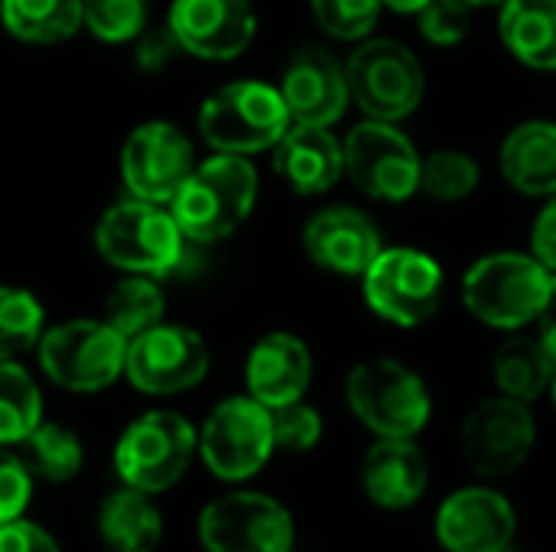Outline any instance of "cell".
Masks as SVG:
<instances>
[{
  "label": "cell",
  "mask_w": 556,
  "mask_h": 552,
  "mask_svg": "<svg viewBox=\"0 0 556 552\" xmlns=\"http://www.w3.org/2000/svg\"><path fill=\"white\" fill-rule=\"evenodd\" d=\"M257 198V169L238 153H215L195 163L192 176L182 182L169 211L182 234L199 244H212L241 228Z\"/></svg>",
  "instance_id": "6da1fadb"
},
{
  "label": "cell",
  "mask_w": 556,
  "mask_h": 552,
  "mask_svg": "<svg viewBox=\"0 0 556 552\" xmlns=\"http://www.w3.org/2000/svg\"><path fill=\"white\" fill-rule=\"evenodd\" d=\"M556 273L534 254H489L463 277L466 309L492 329H525L554 299Z\"/></svg>",
  "instance_id": "7a4b0ae2"
},
{
  "label": "cell",
  "mask_w": 556,
  "mask_h": 552,
  "mask_svg": "<svg viewBox=\"0 0 556 552\" xmlns=\"http://www.w3.org/2000/svg\"><path fill=\"white\" fill-rule=\"evenodd\" d=\"M345 397L352 413L381 439H414L433 413L424 377L394 358L355 364L345 381Z\"/></svg>",
  "instance_id": "3957f363"
},
{
  "label": "cell",
  "mask_w": 556,
  "mask_h": 552,
  "mask_svg": "<svg viewBox=\"0 0 556 552\" xmlns=\"http://www.w3.org/2000/svg\"><path fill=\"white\" fill-rule=\"evenodd\" d=\"M293 117L280 88L264 81H231L205 98L199 130L218 153H261L283 140Z\"/></svg>",
  "instance_id": "277c9868"
},
{
  "label": "cell",
  "mask_w": 556,
  "mask_h": 552,
  "mask_svg": "<svg viewBox=\"0 0 556 552\" xmlns=\"http://www.w3.org/2000/svg\"><path fill=\"white\" fill-rule=\"evenodd\" d=\"M182 228L156 202H121L104 211L94 231L98 254L137 277H166L182 260Z\"/></svg>",
  "instance_id": "5b68a950"
},
{
  "label": "cell",
  "mask_w": 556,
  "mask_h": 552,
  "mask_svg": "<svg viewBox=\"0 0 556 552\" xmlns=\"http://www.w3.org/2000/svg\"><path fill=\"white\" fill-rule=\"evenodd\" d=\"M199 452V433L189 420L169 410H153L134 420L114 449L117 478L137 491H169Z\"/></svg>",
  "instance_id": "8992f818"
},
{
  "label": "cell",
  "mask_w": 556,
  "mask_h": 552,
  "mask_svg": "<svg viewBox=\"0 0 556 552\" xmlns=\"http://www.w3.org/2000/svg\"><path fill=\"white\" fill-rule=\"evenodd\" d=\"M39 364L65 390L94 394L111 387L127 364V338L108 322L75 319L39 338Z\"/></svg>",
  "instance_id": "52a82bcc"
},
{
  "label": "cell",
  "mask_w": 556,
  "mask_h": 552,
  "mask_svg": "<svg viewBox=\"0 0 556 552\" xmlns=\"http://www.w3.org/2000/svg\"><path fill=\"white\" fill-rule=\"evenodd\" d=\"M349 94L375 120H404L424 101L427 75L417 55L397 39L362 42L345 68Z\"/></svg>",
  "instance_id": "ba28073f"
},
{
  "label": "cell",
  "mask_w": 556,
  "mask_h": 552,
  "mask_svg": "<svg viewBox=\"0 0 556 552\" xmlns=\"http://www.w3.org/2000/svg\"><path fill=\"white\" fill-rule=\"evenodd\" d=\"M362 280L371 312L401 329L430 322L443 299V267L414 247L381 251Z\"/></svg>",
  "instance_id": "9c48e42d"
},
{
  "label": "cell",
  "mask_w": 556,
  "mask_h": 552,
  "mask_svg": "<svg viewBox=\"0 0 556 552\" xmlns=\"http://www.w3.org/2000/svg\"><path fill=\"white\" fill-rule=\"evenodd\" d=\"M274 449L270 410L251 394L222 400L199 429V455L222 482H244L257 475Z\"/></svg>",
  "instance_id": "30bf717a"
},
{
  "label": "cell",
  "mask_w": 556,
  "mask_h": 552,
  "mask_svg": "<svg viewBox=\"0 0 556 552\" xmlns=\"http://www.w3.org/2000/svg\"><path fill=\"white\" fill-rule=\"evenodd\" d=\"M349 179L371 198L404 202L420 192L424 156L391 120H362L342 143Z\"/></svg>",
  "instance_id": "8fae6325"
},
{
  "label": "cell",
  "mask_w": 556,
  "mask_h": 552,
  "mask_svg": "<svg viewBox=\"0 0 556 552\" xmlns=\"http://www.w3.org/2000/svg\"><path fill=\"white\" fill-rule=\"evenodd\" d=\"M199 540L208 552H290L293 521L280 501L257 491H235L202 511Z\"/></svg>",
  "instance_id": "7c38bea8"
},
{
  "label": "cell",
  "mask_w": 556,
  "mask_h": 552,
  "mask_svg": "<svg viewBox=\"0 0 556 552\" xmlns=\"http://www.w3.org/2000/svg\"><path fill=\"white\" fill-rule=\"evenodd\" d=\"M124 374L140 394H182L208 374V348L199 332L160 322L127 345Z\"/></svg>",
  "instance_id": "4fadbf2b"
},
{
  "label": "cell",
  "mask_w": 556,
  "mask_h": 552,
  "mask_svg": "<svg viewBox=\"0 0 556 552\" xmlns=\"http://www.w3.org/2000/svg\"><path fill=\"white\" fill-rule=\"evenodd\" d=\"M538 439L531 407L515 397L482 400L463 423V452L469 465L485 478H505L518 472Z\"/></svg>",
  "instance_id": "5bb4252c"
},
{
  "label": "cell",
  "mask_w": 556,
  "mask_h": 552,
  "mask_svg": "<svg viewBox=\"0 0 556 552\" xmlns=\"http://www.w3.org/2000/svg\"><path fill=\"white\" fill-rule=\"evenodd\" d=\"M192 169L195 153L189 137L166 120H150L137 127L121 153V176L130 195L156 205L173 202Z\"/></svg>",
  "instance_id": "9a60e30c"
},
{
  "label": "cell",
  "mask_w": 556,
  "mask_h": 552,
  "mask_svg": "<svg viewBox=\"0 0 556 552\" xmlns=\"http://www.w3.org/2000/svg\"><path fill=\"white\" fill-rule=\"evenodd\" d=\"M169 29L186 52L228 62L251 46L257 16L251 0H173Z\"/></svg>",
  "instance_id": "2e32d148"
},
{
  "label": "cell",
  "mask_w": 556,
  "mask_h": 552,
  "mask_svg": "<svg viewBox=\"0 0 556 552\" xmlns=\"http://www.w3.org/2000/svg\"><path fill=\"white\" fill-rule=\"evenodd\" d=\"M515 527L511 501L489 488H463L437 514V537L450 552H505Z\"/></svg>",
  "instance_id": "e0dca14e"
},
{
  "label": "cell",
  "mask_w": 556,
  "mask_h": 552,
  "mask_svg": "<svg viewBox=\"0 0 556 552\" xmlns=\"http://www.w3.org/2000/svg\"><path fill=\"white\" fill-rule=\"evenodd\" d=\"M303 247L316 267L339 277H365V270L384 251L375 221L349 205H332L313 215L303 231Z\"/></svg>",
  "instance_id": "ac0fdd59"
},
{
  "label": "cell",
  "mask_w": 556,
  "mask_h": 552,
  "mask_svg": "<svg viewBox=\"0 0 556 552\" xmlns=\"http://www.w3.org/2000/svg\"><path fill=\"white\" fill-rule=\"evenodd\" d=\"M280 94L293 124L332 127L349 107V78L345 68L319 49L296 52L283 72Z\"/></svg>",
  "instance_id": "d6986e66"
},
{
  "label": "cell",
  "mask_w": 556,
  "mask_h": 552,
  "mask_svg": "<svg viewBox=\"0 0 556 552\" xmlns=\"http://www.w3.org/2000/svg\"><path fill=\"white\" fill-rule=\"evenodd\" d=\"M309 377H313L309 348L296 335H287V332L264 335L251 348L248 364H244L248 394L267 410L303 400Z\"/></svg>",
  "instance_id": "ffe728a7"
},
{
  "label": "cell",
  "mask_w": 556,
  "mask_h": 552,
  "mask_svg": "<svg viewBox=\"0 0 556 552\" xmlns=\"http://www.w3.org/2000/svg\"><path fill=\"white\" fill-rule=\"evenodd\" d=\"M430 482V462L414 439H378L362 465L365 495L388 511L417 504Z\"/></svg>",
  "instance_id": "44dd1931"
},
{
  "label": "cell",
  "mask_w": 556,
  "mask_h": 552,
  "mask_svg": "<svg viewBox=\"0 0 556 552\" xmlns=\"http://www.w3.org/2000/svg\"><path fill=\"white\" fill-rule=\"evenodd\" d=\"M274 166L287 179V185L300 195L329 192L345 172L342 143L329 133V127L290 124L283 140L274 146Z\"/></svg>",
  "instance_id": "7402d4cb"
},
{
  "label": "cell",
  "mask_w": 556,
  "mask_h": 552,
  "mask_svg": "<svg viewBox=\"0 0 556 552\" xmlns=\"http://www.w3.org/2000/svg\"><path fill=\"white\" fill-rule=\"evenodd\" d=\"M502 172L525 195H556V120H528L502 143Z\"/></svg>",
  "instance_id": "603a6c76"
},
{
  "label": "cell",
  "mask_w": 556,
  "mask_h": 552,
  "mask_svg": "<svg viewBox=\"0 0 556 552\" xmlns=\"http://www.w3.org/2000/svg\"><path fill=\"white\" fill-rule=\"evenodd\" d=\"M98 530L111 552H153L163 540V517L153 495L124 485L101 501Z\"/></svg>",
  "instance_id": "cb8c5ba5"
},
{
  "label": "cell",
  "mask_w": 556,
  "mask_h": 552,
  "mask_svg": "<svg viewBox=\"0 0 556 552\" xmlns=\"http://www.w3.org/2000/svg\"><path fill=\"white\" fill-rule=\"evenodd\" d=\"M498 33L518 62L538 72L556 68V0H505Z\"/></svg>",
  "instance_id": "d4e9b609"
},
{
  "label": "cell",
  "mask_w": 556,
  "mask_h": 552,
  "mask_svg": "<svg viewBox=\"0 0 556 552\" xmlns=\"http://www.w3.org/2000/svg\"><path fill=\"white\" fill-rule=\"evenodd\" d=\"M0 20L10 36L36 46L72 39L85 23L81 0H0Z\"/></svg>",
  "instance_id": "484cf974"
},
{
  "label": "cell",
  "mask_w": 556,
  "mask_h": 552,
  "mask_svg": "<svg viewBox=\"0 0 556 552\" xmlns=\"http://www.w3.org/2000/svg\"><path fill=\"white\" fill-rule=\"evenodd\" d=\"M556 377V364L538 338L515 335L495 351V384L505 397L521 403L538 400Z\"/></svg>",
  "instance_id": "4316f807"
},
{
  "label": "cell",
  "mask_w": 556,
  "mask_h": 552,
  "mask_svg": "<svg viewBox=\"0 0 556 552\" xmlns=\"http://www.w3.org/2000/svg\"><path fill=\"white\" fill-rule=\"evenodd\" d=\"M23 465L33 478L62 485L78 475L81 468V442L72 429L59 423H39L23 442Z\"/></svg>",
  "instance_id": "83f0119b"
},
{
  "label": "cell",
  "mask_w": 556,
  "mask_h": 552,
  "mask_svg": "<svg viewBox=\"0 0 556 552\" xmlns=\"http://www.w3.org/2000/svg\"><path fill=\"white\" fill-rule=\"evenodd\" d=\"M163 312H166V299H163L160 286L153 283V277H137V273L130 280L117 283V290L104 303V322L114 332H121L127 338V345L137 335L160 325Z\"/></svg>",
  "instance_id": "f1b7e54d"
},
{
  "label": "cell",
  "mask_w": 556,
  "mask_h": 552,
  "mask_svg": "<svg viewBox=\"0 0 556 552\" xmlns=\"http://www.w3.org/2000/svg\"><path fill=\"white\" fill-rule=\"evenodd\" d=\"M42 423L36 381L16 364L0 361V446H20Z\"/></svg>",
  "instance_id": "f546056e"
},
{
  "label": "cell",
  "mask_w": 556,
  "mask_h": 552,
  "mask_svg": "<svg viewBox=\"0 0 556 552\" xmlns=\"http://www.w3.org/2000/svg\"><path fill=\"white\" fill-rule=\"evenodd\" d=\"M42 338V306L29 290L0 286V361H13Z\"/></svg>",
  "instance_id": "4dcf8cb0"
},
{
  "label": "cell",
  "mask_w": 556,
  "mask_h": 552,
  "mask_svg": "<svg viewBox=\"0 0 556 552\" xmlns=\"http://www.w3.org/2000/svg\"><path fill=\"white\" fill-rule=\"evenodd\" d=\"M479 163L463 150H433L420 169V189L437 202H459L479 189Z\"/></svg>",
  "instance_id": "1f68e13d"
},
{
  "label": "cell",
  "mask_w": 556,
  "mask_h": 552,
  "mask_svg": "<svg viewBox=\"0 0 556 552\" xmlns=\"http://www.w3.org/2000/svg\"><path fill=\"white\" fill-rule=\"evenodd\" d=\"M85 26L104 42H127L147 29L153 0H81Z\"/></svg>",
  "instance_id": "d6a6232c"
},
{
  "label": "cell",
  "mask_w": 556,
  "mask_h": 552,
  "mask_svg": "<svg viewBox=\"0 0 556 552\" xmlns=\"http://www.w3.org/2000/svg\"><path fill=\"white\" fill-rule=\"evenodd\" d=\"M316 23L336 36V39H365L378 16H381V0H309Z\"/></svg>",
  "instance_id": "836d02e7"
},
{
  "label": "cell",
  "mask_w": 556,
  "mask_h": 552,
  "mask_svg": "<svg viewBox=\"0 0 556 552\" xmlns=\"http://www.w3.org/2000/svg\"><path fill=\"white\" fill-rule=\"evenodd\" d=\"M270 420H274V442L287 452H309L323 439V416L303 400L270 410Z\"/></svg>",
  "instance_id": "e575fe53"
},
{
  "label": "cell",
  "mask_w": 556,
  "mask_h": 552,
  "mask_svg": "<svg viewBox=\"0 0 556 552\" xmlns=\"http://www.w3.org/2000/svg\"><path fill=\"white\" fill-rule=\"evenodd\" d=\"M469 3L466 0H430L420 16V33L433 46H456L469 33Z\"/></svg>",
  "instance_id": "d590c367"
},
{
  "label": "cell",
  "mask_w": 556,
  "mask_h": 552,
  "mask_svg": "<svg viewBox=\"0 0 556 552\" xmlns=\"http://www.w3.org/2000/svg\"><path fill=\"white\" fill-rule=\"evenodd\" d=\"M29 498H33L29 468L23 465L20 455H13L7 446H0V524L23 517Z\"/></svg>",
  "instance_id": "8d00e7d4"
},
{
  "label": "cell",
  "mask_w": 556,
  "mask_h": 552,
  "mask_svg": "<svg viewBox=\"0 0 556 552\" xmlns=\"http://www.w3.org/2000/svg\"><path fill=\"white\" fill-rule=\"evenodd\" d=\"M0 552H62L59 543L39 527L23 517L0 524Z\"/></svg>",
  "instance_id": "74e56055"
},
{
  "label": "cell",
  "mask_w": 556,
  "mask_h": 552,
  "mask_svg": "<svg viewBox=\"0 0 556 552\" xmlns=\"http://www.w3.org/2000/svg\"><path fill=\"white\" fill-rule=\"evenodd\" d=\"M531 254L556 273V195L541 208L534 228H531Z\"/></svg>",
  "instance_id": "f35d334b"
},
{
  "label": "cell",
  "mask_w": 556,
  "mask_h": 552,
  "mask_svg": "<svg viewBox=\"0 0 556 552\" xmlns=\"http://www.w3.org/2000/svg\"><path fill=\"white\" fill-rule=\"evenodd\" d=\"M176 49H182V46H179V39L173 36V29H169V23H166L160 33H153V36L143 39V46H140V65H143V68H160Z\"/></svg>",
  "instance_id": "ab89813d"
},
{
  "label": "cell",
  "mask_w": 556,
  "mask_h": 552,
  "mask_svg": "<svg viewBox=\"0 0 556 552\" xmlns=\"http://www.w3.org/2000/svg\"><path fill=\"white\" fill-rule=\"evenodd\" d=\"M538 342L544 345V351L551 355V361L556 364V293L554 299L544 306V312L538 316Z\"/></svg>",
  "instance_id": "60d3db41"
},
{
  "label": "cell",
  "mask_w": 556,
  "mask_h": 552,
  "mask_svg": "<svg viewBox=\"0 0 556 552\" xmlns=\"http://www.w3.org/2000/svg\"><path fill=\"white\" fill-rule=\"evenodd\" d=\"M384 7L397 10V13H420L430 0H381Z\"/></svg>",
  "instance_id": "b9f144b4"
},
{
  "label": "cell",
  "mask_w": 556,
  "mask_h": 552,
  "mask_svg": "<svg viewBox=\"0 0 556 552\" xmlns=\"http://www.w3.org/2000/svg\"><path fill=\"white\" fill-rule=\"evenodd\" d=\"M469 7H489V3H505V0H466Z\"/></svg>",
  "instance_id": "7bdbcfd3"
},
{
  "label": "cell",
  "mask_w": 556,
  "mask_h": 552,
  "mask_svg": "<svg viewBox=\"0 0 556 552\" xmlns=\"http://www.w3.org/2000/svg\"><path fill=\"white\" fill-rule=\"evenodd\" d=\"M551 394H554V407H556V377H554V384H551Z\"/></svg>",
  "instance_id": "ee69618b"
}]
</instances>
